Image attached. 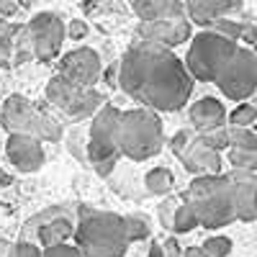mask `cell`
<instances>
[{"label": "cell", "instance_id": "31", "mask_svg": "<svg viewBox=\"0 0 257 257\" xmlns=\"http://www.w3.org/2000/svg\"><path fill=\"white\" fill-rule=\"evenodd\" d=\"M175 208H178V203H175V201H165V203L160 206V221H162V226H165V229H173Z\"/></svg>", "mask_w": 257, "mask_h": 257}, {"label": "cell", "instance_id": "6", "mask_svg": "<svg viewBox=\"0 0 257 257\" xmlns=\"http://www.w3.org/2000/svg\"><path fill=\"white\" fill-rule=\"evenodd\" d=\"M237 47L239 44L234 39L213 31V29L196 34L188 47V57H185V67H188L190 77L201 80V82H216L219 72L231 59V54L237 52Z\"/></svg>", "mask_w": 257, "mask_h": 257}, {"label": "cell", "instance_id": "27", "mask_svg": "<svg viewBox=\"0 0 257 257\" xmlns=\"http://www.w3.org/2000/svg\"><path fill=\"white\" fill-rule=\"evenodd\" d=\"M201 249H203L208 257H229V252H231V239H229V237H208V239L201 244Z\"/></svg>", "mask_w": 257, "mask_h": 257}, {"label": "cell", "instance_id": "32", "mask_svg": "<svg viewBox=\"0 0 257 257\" xmlns=\"http://www.w3.org/2000/svg\"><path fill=\"white\" fill-rule=\"evenodd\" d=\"M67 36L72 41L85 39V36H88V24H85V21H70V24H67Z\"/></svg>", "mask_w": 257, "mask_h": 257}, {"label": "cell", "instance_id": "7", "mask_svg": "<svg viewBox=\"0 0 257 257\" xmlns=\"http://www.w3.org/2000/svg\"><path fill=\"white\" fill-rule=\"evenodd\" d=\"M118 116H121V111L116 108V105H100V108L93 113L85 155H88V162L93 165V170L103 178L113 173V167L121 157L118 144H116Z\"/></svg>", "mask_w": 257, "mask_h": 257}, {"label": "cell", "instance_id": "11", "mask_svg": "<svg viewBox=\"0 0 257 257\" xmlns=\"http://www.w3.org/2000/svg\"><path fill=\"white\" fill-rule=\"evenodd\" d=\"M26 34L34 49V59L39 62H54L62 52L64 36H67V29H64V21L57 13H36L29 24H26Z\"/></svg>", "mask_w": 257, "mask_h": 257}, {"label": "cell", "instance_id": "17", "mask_svg": "<svg viewBox=\"0 0 257 257\" xmlns=\"http://www.w3.org/2000/svg\"><path fill=\"white\" fill-rule=\"evenodd\" d=\"M226 121V108L216 98H201L190 105V123L196 132H208Z\"/></svg>", "mask_w": 257, "mask_h": 257}, {"label": "cell", "instance_id": "24", "mask_svg": "<svg viewBox=\"0 0 257 257\" xmlns=\"http://www.w3.org/2000/svg\"><path fill=\"white\" fill-rule=\"evenodd\" d=\"M206 29H213V31H219V34L234 39V41H239L242 34H244V24H239V21H231L229 16H221V18H216V21H211Z\"/></svg>", "mask_w": 257, "mask_h": 257}, {"label": "cell", "instance_id": "33", "mask_svg": "<svg viewBox=\"0 0 257 257\" xmlns=\"http://www.w3.org/2000/svg\"><path fill=\"white\" fill-rule=\"evenodd\" d=\"M162 249H165V257H180V254H183V249H180V244H178L175 239H167V242L162 244Z\"/></svg>", "mask_w": 257, "mask_h": 257}, {"label": "cell", "instance_id": "40", "mask_svg": "<svg viewBox=\"0 0 257 257\" xmlns=\"http://www.w3.org/2000/svg\"><path fill=\"white\" fill-rule=\"evenodd\" d=\"M254 206H257V190H254Z\"/></svg>", "mask_w": 257, "mask_h": 257}, {"label": "cell", "instance_id": "35", "mask_svg": "<svg viewBox=\"0 0 257 257\" xmlns=\"http://www.w3.org/2000/svg\"><path fill=\"white\" fill-rule=\"evenodd\" d=\"M105 80H108L111 88H116V85H118V62L113 64V67H111L108 72H105Z\"/></svg>", "mask_w": 257, "mask_h": 257}, {"label": "cell", "instance_id": "8", "mask_svg": "<svg viewBox=\"0 0 257 257\" xmlns=\"http://www.w3.org/2000/svg\"><path fill=\"white\" fill-rule=\"evenodd\" d=\"M47 100L54 105V108L67 116V118H85L93 116L100 105H103V95L95 88H80V85L64 80L62 75H54L47 85Z\"/></svg>", "mask_w": 257, "mask_h": 257}, {"label": "cell", "instance_id": "19", "mask_svg": "<svg viewBox=\"0 0 257 257\" xmlns=\"http://www.w3.org/2000/svg\"><path fill=\"white\" fill-rule=\"evenodd\" d=\"M132 6H134V13L139 16V21L185 16L183 0H132Z\"/></svg>", "mask_w": 257, "mask_h": 257}, {"label": "cell", "instance_id": "28", "mask_svg": "<svg viewBox=\"0 0 257 257\" xmlns=\"http://www.w3.org/2000/svg\"><path fill=\"white\" fill-rule=\"evenodd\" d=\"M59 213H70V208H67V206H49L47 211L36 213V216H34V219L24 226V231H26V234H34V231H36L41 224H44V221H49L52 216H59Z\"/></svg>", "mask_w": 257, "mask_h": 257}, {"label": "cell", "instance_id": "12", "mask_svg": "<svg viewBox=\"0 0 257 257\" xmlns=\"http://www.w3.org/2000/svg\"><path fill=\"white\" fill-rule=\"evenodd\" d=\"M100 72H103V64H100L98 52L90 49V47H80V49L67 52L59 59V72L57 75L80 85V88H93L100 77Z\"/></svg>", "mask_w": 257, "mask_h": 257}, {"label": "cell", "instance_id": "9", "mask_svg": "<svg viewBox=\"0 0 257 257\" xmlns=\"http://www.w3.org/2000/svg\"><path fill=\"white\" fill-rule=\"evenodd\" d=\"M216 85L229 100H247L257 90V52L237 47L219 72Z\"/></svg>", "mask_w": 257, "mask_h": 257}, {"label": "cell", "instance_id": "36", "mask_svg": "<svg viewBox=\"0 0 257 257\" xmlns=\"http://www.w3.org/2000/svg\"><path fill=\"white\" fill-rule=\"evenodd\" d=\"M147 257H165V249L160 242H152V247H149V254Z\"/></svg>", "mask_w": 257, "mask_h": 257}, {"label": "cell", "instance_id": "14", "mask_svg": "<svg viewBox=\"0 0 257 257\" xmlns=\"http://www.w3.org/2000/svg\"><path fill=\"white\" fill-rule=\"evenodd\" d=\"M6 155L21 173H36L44 165V142L31 134H11L6 144Z\"/></svg>", "mask_w": 257, "mask_h": 257}, {"label": "cell", "instance_id": "29", "mask_svg": "<svg viewBox=\"0 0 257 257\" xmlns=\"http://www.w3.org/2000/svg\"><path fill=\"white\" fill-rule=\"evenodd\" d=\"M41 257H82V252L77 249V244H67V242H59L52 247H44Z\"/></svg>", "mask_w": 257, "mask_h": 257}, {"label": "cell", "instance_id": "22", "mask_svg": "<svg viewBox=\"0 0 257 257\" xmlns=\"http://www.w3.org/2000/svg\"><path fill=\"white\" fill-rule=\"evenodd\" d=\"M121 224H123V234H126V239L128 244L132 242H142L149 237V221L142 219V216H121Z\"/></svg>", "mask_w": 257, "mask_h": 257}, {"label": "cell", "instance_id": "5", "mask_svg": "<svg viewBox=\"0 0 257 257\" xmlns=\"http://www.w3.org/2000/svg\"><path fill=\"white\" fill-rule=\"evenodd\" d=\"M0 123L8 134H31L41 142H59L62 123L24 95H8L0 108Z\"/></svg>", "mask_w": 257, "mask_h": 257}, {"label": "cell", "instance_id": "26", "mask_svg": "<svg viewBox=\"0 0 257 257\" xmlns=\"http://www.w3.org/2000/svg\"><path fill=\"white\" fill-rule=\"evenodd\" d=\"M198 137L208 144V147H213V149H226L229 147V126L226 123H221V126H216V128H208V132H198Z\"/></svg>", "mask_w": 257, "mask_h": 257}, {"label": "cell", "instance_id": "3", "mask_svg": "<svg viewBox=\"0 0 257 257\" xmlns=\"http://www.w3.org/2000/svg\"><path fill=\"white\" fill-rule=\"evenodd\" d=\"M183 198L196 211L198 226L206 229H221L237 221L234 213V193H231V180L229 175L213 173V175H196Z\"/></svg>", "mask_w": 257, "mask_h": 257}, {"label": "cell", "instance_id": "34", "mask_svg": "<svg viewBox=\"0 0 257 257\" xmlns=\"http://www.w3.org/2000/svg\"><path fill=\"white\" fill-rule=\"evenodd\" d=\"M16 11H18L16 0H0V13H3V16H13Z\"/></svg>", "mask_w": 257, "mask_h": 257}, {"label": "cell", "instance_id": "30", "mask_svg": "<svg viewBox=\"0 0 257 257\" xmlns=\"http://www.w3.org/2000/svg\"><path fill=\"white\" fill-rule=\"evenodd\" d=\"M3 257H41V249H39L36 244H31V242L21 239V242H16L13 247H8Z\"/></svg>", "mask_w": 257, "mask_h": 257}, {"label": "cell", "instance_id": "4", "mask_svg": "<svg viewBox=\"0 0 257 257\" xmlns=\"http://www.w3.org/2000/svg\"><path fill=\"white\" fill-rule=\"evenodd\" d=\"M116 144L121 157L128 160H149L160 155L165 144V128L160 116L152 108H134V111H121L118 128H116Z\"/></svg>", "mask_w": 257, "mask_h": 257}, {"label": "cell", "instance_id": "21", "mask_svg": "<svg viewBox=\"0 0 257 257\" xmlns=\"http://www.w3.org/2000/svg\"><path fill=\"white\" fill-rule=\"evenodd\" d=\"M198 226V219H196V211H193V206L183 198V203L175 208V216H173V229L178 234H188Z\"/></svg>", "mask_w": 257, "mask_h": 257}, {"label": "cell", "instance_id": "16", "mask_svg": "<svg viewBox=\"0 0 257 257\" xmlns=\"http://www.w3.org/2000/svg\"><path fill=\"white\" fill-rule=\"evenodd\" d=\"M185 13L190 18V24L208 26L211 21H216L221 16H231L242 8L244 0H183Z\"/></svg>", "mask_w": 257, "mask_h": 257}, {"label": "cell", "instance_id": "39", "mask_svg": "<svg viewBox=\"0 0 257 257\" xmlns=\"http://www.w3.org/2000/svg\"><path fill=\"white\" fill-rule=\"evenodd\" d=\"M6 249H8V247H6L3 242H0V257H3V254H6Z\"/></svg>", "mask_w": 257, "mask_h": 257}, {"label": "cell", "instance_id": "25", "mask_svg": "<svg viewBox=\"0 0 257 257\" xmlns=\"http://www.w3.org/2000/svg\"><path fill=\"white\" fill-rule=\"evenodd\" d=\"M254 121H257V105L252 103H239L229 113V126H252Z\"/></svg>", "mask_w": 257, "mask_h": 257}, {"label": "cell", "instance_id": "1", "mask_svg": "<svg viewBox=\"0 0 257 257\" xmlns=\"http://www.w3.org/2000/svg\"><path fill=\"white\" fill-rule=\"evenodd\" d=\"M118 85L152 111H180L190 100L193 77L170 47L139 39L118 62Z\"/></svg>", "mask_w": 257, "mask_h": 257}, {"label": "cell", "instance_id": "20", "mask_svg": "<svg viewBox=\"0 0 257 257\" xmlns=\"http://www.w3.org/2000/svg\"><path fill=\"white\" fill-rule=\"evenodd\" d=\"M144 185H147V190L152 193V196H167V193L173 190V185H175V178H173V173H170L167 167H155V170L147 173Z\"/></svg>", "mask_w": 257, "mask_h": 257}, {"label": "cell", "instance_id": "15", "mask_svg": "<svg viewBox=\"0 0 257 257\" xmlns=\"http://www.w3.org/2000/svg\"><path fill=\"white\" fill-rule=\"evenodd\" d=\"M231 193H234V213L237 221H254L257 206H254V190H257V173L252 170H231Z\"/></svg>", "mask_w": 257, "mask_h": 257}, {"label": "cell", "instance_id": "38", "mask_svg": "<svg viewBox=\"0 0 257 257\" xmlns=\"http://www.w3.org/2000/svg\"><path fill=\"white\" fill-rule=\"evenodd\" d=\"M13 183V178L8 175V173H0V188H6V185H11Z\"/></svg>", "mask_w": 257, "mask_h": 257}, {"label": "cell", "instance_id": "23", "mask_svg": "<svg viewBox=\"0 0 257 257\" xmlns=\"http://www.w3.org/2000/svg\"><path fill=\"white\" fill-rule=\"evenodd\" d=\"M229 162L234 170H252V173H257V147L254 149L229 147Z\"/></svg>", "mask_w": 257, "mask_h": 257}, {"label": "cell", "instance_id": "18", "mask_svg": "<svg viewBox=\"0 0 257 257\" xmlns=\"http://www.w3.org/2000/svg\"><path fill=\"white\" fill-rule=\"evenodd\" d=\"M75 234V221L70 213H59V216H52L49 221H44L36 231L34 237L44 244V247H52V244H59V242H67Z\"/></svg>", "mask_w": 257, "mask_h": 257}, {"label": "cell", "instance_id": "13", "mask_svg": "<svg viewBox=\"0 0 257 257\" xmlns=\"http://www.w3.org/2000/svg\"><path fill=\"white\" fill-rule=\"evenodd\" d=\"M139 39L155 41L162 47H180L183 41L190 39L193 29H190V18L185 16H173V18H155V21H139L137 26Z\"/></svg>", "mask_w": 257, "mask_h": 257}, {"label": "cell", "instance_id": "37", "mask_svg": "<svg viewBox=\"0 0 257 257\" xmlns=\"http://www.w3.org/2000/svg\"><path fill=\"white\" fill-rule=\"evenodd\" d=\"M180 257H208V254H206L201 247H190V249H185Z\"/></svg>", "mask_w": 257, "mask_h": 257}, {"label": "cell", "instance_id": "2", "mask_svg": "<svg viewBox=\"0 0 257 257\" xmlns=\"http://www.w3.org/2000/svg\"><path fill=\"white\" fill-rule=\"evenodd\" d=\"M72 237L82 257H123L128 249L121 216L93 206L77 208V224Z\"/></svg>", "mask_w": 257, "mask_h": 257}, {"label": "cell", "instance_id": "10", "mask_svg": "<svg viewBox=\"0 0 257 257\" xmlns=\"http://www.w3.org/2000/svg\"><path fill=\"white\" fill-rule=\"evenodd\" d=\"M173 155L183 162V167L193 175H213L221 173V155L219 149L208 147L196 128H183L173 139H170Z\"/></svg>", "mask_w": 257, "mask_h": 257}]
</instances>
